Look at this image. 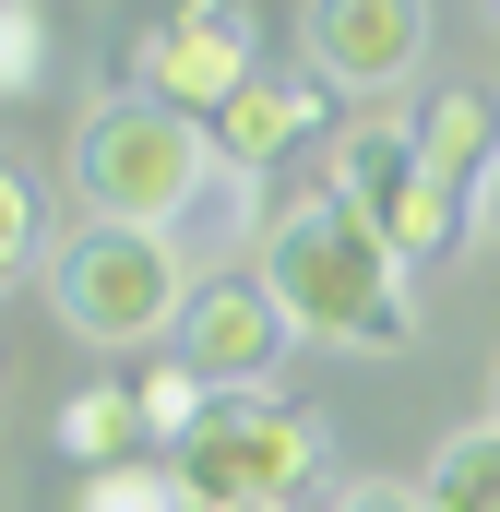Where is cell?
<instances>
[{"mask_svg": "<svg viewBox=\"0 0 500 512\" xmlns=\"http://www.w3.org/2000/svg\"><path fill=\"white\" fill-rule=\"evenodd\" d=\"M215 179H227L215 131L179 120V108H155V96H108V108H84V131H72V191H84L96 227H179Z\"/></svg>", "mask_w": 500, "mask_h": 512, "instance_id": "2", "label": "cell"}, {"mask_svg": "<svg viewBox=\"0 0 500 512\" xmlns=\"http://www.w3.org/2000/svg\"><path fill=\"white\" fill-rule=\"evenodd\" d=\"M310 60L334 96H381L429 60V0H310Z\"/></svg>", "mask_w": 500, "mask_h": 512, "instance_id": "8", "label": "cell"}, {"mask_svg": "<svg viewBox=\"0 0 500 512\" xmlns=\"http://www.w3.org/2000/svg\"><path fill=\"white\" fill-rule=\"evenodd\" d=\"M48 310H60L84 346H155V334H179L191 286H179L167 227H96V215H84V227L48 251Z\"/></svg>", "mask_w": 500, "mask_h": 512, "instance_id": "4", "label": "cell"}, {"mask_svg": "<svg viewBox=\"0 0 500 512\" xmlns=\"http://www.w3.org/2000/svg\"><path fill=\"white\" fill-rule=\"evenodd\" d=\"M131 72H143L131 96H155L179 120H215L250 72H262V24H250V0H179L167 24L131 36Z\"/></svg>", "mask_w": 500, "mask_h": 512, "instance_id": "6", "label": "cell"}, {"mask_svg": "<svg viewBox=\"0 0 500 512\" xmlns=\"http://www.w3.org/2000/svg\"><path fill=\"white\" fill-rule=\"evenodd\" d=\"M477 227H489V239H500V167H489V191H477Z\"/></svg>", "mask_w": 500, "mask_h": 512, "instance_id": "18", "label": "cell"}, {"mask_svg": "<svg viewBox=\"0 0 500 512\" xmlns=\"http://www.w3.org/2000/svg\"><path fill=\"white\" fill-rule=\"evenodd\" d=\"M334 512H429V489H405V477H346Z\"/></svg>", "mask_w": 500, "mask_h": 512, "instance_id": "17", "label": "cell"}, {"mask_svg": "<svg viewBox=\"0 0 500 512\" xmlns=\"http://www.w3.org/2000/svg\"><path fill=\"white\" fill-rule=\"evenodd\" d=\"M274 512H298V501H274Z\"/></svg>", "mask_w": 500, "mask_h": 512, "instance_id": "19", "label": "cell"}, {"mask_svg": "<svg viewBox=\"0 0 500 512\" xmlns=\"http://www.w3.org/2000/svg\"><path fill=\"white\" fill-rule=\"evenodd\" d=\"M60 453H72V477L155 453V441H143V405H131V382H84V393H72V405H60Z\"/></svg>", "mask_w": 500, "mask_h": 512, "instance_id": "11", "label": "cell"}, {"mask_svg": "<svg viewBox=\"0 0 500 512\" xmlns=\"http://www.w3.org/2000/svg\"><path fill=\"white\" fill-rule=\"evenodd\" d=\"M215 155H227V167H239V179H262V167H274V155H286V143H310V131H322V84H286V72H250L239 96H227V108H215Z\"/></svg>", "mask_w": 500, "mask_h": 512, "instance_id": "9", "label": "cell"}, {"mask_svg": "<svg viewBox=\"0 0 500 512\" xmlns=\"http://www.w3.org/2000/svg\"><path fill=\"white\" fill-rule=\"evenodd\" d=\"M322 191H334V203H358V215H370V239L405 262V274H429V262L465 239V215H477L465 191H441V179H429L417 131H381V120L334 143V179H322Z\"/></svg>", "mask_w": 500, "mask_h": 512, "instance_id": "5", "label": "cell"}, {"mask_svg": "<svg viewBox=\"0 0 500 512\" xmlns=\"http://www.w3.org/2000/svg\"><path fill=\"white\" fill-rule=\"evenodd\" d=\"M72 512H203V501L179 489V465H167V453H131V465L72 477Z\"/></svg>", "mask_w": 500, "mask_h": 512, "instance_id": "13", "label": "cell"}, {"mask_svg": "<svg viewBox=\"0 0 500 512\" xmlns=\"http://www.w3.org/2000/svg\"><path fill=\"white\" fill-rule=\"evenodd\" d=\"M405 131H417V155H429V179H441V191H465V203L489 191V167H500V108L477 96V84H441Z\"/></svg>", "mask_w": 500, "mask_h": 512, "instance_id": "10", "label": "cell"}, {"mask_svg": "<svg viewBox=\"0 0 500 512\" xmlns=\"http://www.w3.org/2000/svg\"><path fill=\"white\" fill-rule=\"evenodd\" d=\"M167 465H179V489L203 512H274V501H298V489L334 465V429H322L310 405H286V393H215L203 429H191Z\"/></svg>", "mask_w": 500, "mask_h": 512, "instance_id": "3", "label": "cell"}, {"mask_svg": "<svg viewBox=\"0 0 500 512\" xmlns=\"http://www.w3.org/2000/svg\"><path fill=\"white\" fill-rule=\"evenodd\" d=\"M298 346V322L274 310V286L262 274H203L191 286V310H179V370L203 393H274V358Z\"/></svg>", "mask_w": 500, "mask_h": 512, "instance_id": "7", "label": "cell"}, {"mask_svg": "<svg viewBox=\"0 0 500 512\" xmlns=\"http://www.w3.org/2000/svg\"><path fill=\"white\" fill-rule=\"evenodd\" d=\"M429 512H500V417H477V429H453L441 453H429Z\"/></svg>", "mask_w": 500, "mask_h": 512, "instance_id": "12", "label": "cell"}, {"mask_svg": "<svg viewBox=\"0 0 500 512\" xmlns=\"http://www.w3.org/2000/svg\"><path fill=\"white\" fill-rule=\"evenodd\" d=\"M262 286H274V310L310 334V346H358V358H393V346H417V274L370 239V215L358 203H334V191H298L262 239Z\"/></svg>", "mask_w": 500, "mask_h": 512, "instance_id": "1", "label": "cell"}, {"mask_svg": "<svg viewBox=\"0 0 500 512\" xmlns=\"http://www.w3.org/2000/svg\"><path fill=\"white\" fill-rule=\"evenodd\" d=\"M131 405H143V441H155V453H179V441L203 429V405H215V393L191 382L179 358H143V370H131Z\"/></svg>", "mask_w": 500, "mask_h": 512, "instance_id": "14", "label": "cell"}, {"mask_svg": "<svg viewBox=\"0 0 500 512\" xmlns=\"http://www.w3.org/2000/svg\"><path fill=\"white\" fill-rule=\"evenodd\" d=\"M48 84V0H12L0 12V96H36Z\"/></svg>", "mask_w": 500, "mask_h": 512, "instance_id": "16", "label": "cell"}, {"mask_svg": "<svg viewBox=\"0 0 500 512\" xmlns=\"http://www.w3.org/2000/svg\"><path fill=\"white\" fill-rule=\"evenodd\" d=\"M36 262H48V191H36V167L0 155V286H24Z\"/></svg>", "mask_w": 500, "mask_h": 512, "instance_id": "15", "label": "cell"}, {"mask_svg": "<svg viewBox=\"0 0 500 512\" xmlns=\"http://www.w3.org/2000/svg\"><path fill=\"white\" fill-rule=\"evenodd\" d=\"M0 12H12V0H0Z\"/></svg>", "mask_w": 500, "mask_h": 512, "instance_id": "20", "label": "cell"}]
</instances>
